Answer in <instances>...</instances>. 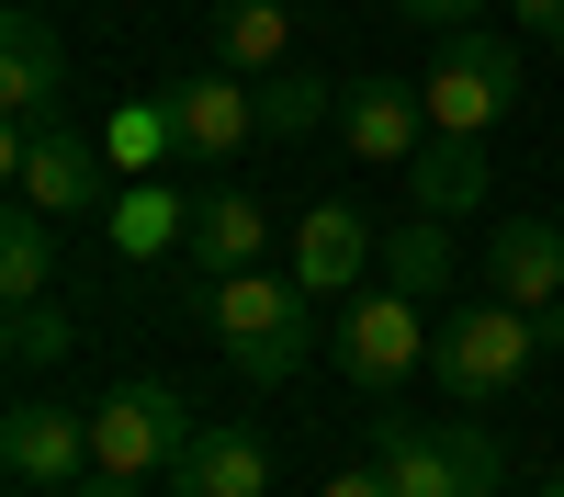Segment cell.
Here are the masks:
<instances>
[{
    "mask_svg": "<svg viewBox=\"0 0 564 497\" xmlns=\"http://www.w3.org/2000/svg\"><path fill=\"white\" fill-rule=\"evenodd\" d=\"M0 464H12L23 497H68L102 452H90V407L68 396H12V419H0Z\"/></svg>",
    "mask_w": 564,
    "mask_h": 497,
    "instance_id": "cell-8",
    "label": "cell"
},
{
    "mask_svg": "<svg viewBox=\"0 0 564 497\" xmlns=\"http://www.w3.org/2000/svg\"><path fill=\"white\" fill-rule=\"evenodd\" d=\"M531 361H542V316H531V305H508V294H475V305H452L441 328H430V385H452L463 407L520 396V385H531Z\"/></svg>",
    "mask_w": 564,
    "mask_h": 497,
    "instance_id": "cell-2",
    "label": "cell"
},
{
    "mask_svg": "<svg viewBox=\"0 0 564 497\" xmlns=\"http://www.w3.org/2000/svg\"><path fill=\"white\" fill-rule=\"evenodd\" d=\"M316 497H395V475H384V464H350V475H327Z\"/></svg>",
    "mask_w": 564,
    "mask_h": 497,
    "instance_id": "cell-24",
    "label": "cell"
},
{
    "mask_svg": "<svg viewBox=\"0 0 564 497\" xmlns=\"http://www.w3.org/2000/svg\"><path fill=\"white\" fill-rule=\"evenodd\" d=\"M372 464L395 475V497H508V486H531L486 430H463V419H384L372 430Z\"/></svg>",
    "mask_w": 564,
    "mask_h": 497,
    "instance_id": "cell-4",
    "label": "cell"
},
{
    "mask_svg": "<svg viewBox=\"0 0 564 497\" xmlns=\"http://www.w3.org/2000/svg\"><path fill=\"white\" fill-rule=\"evenodd\" d=\"M45 283H57V215H34L12 193V215H0V305H34Z\"/></svg>",
    "mask_w": 564,
    "mask_h": 497,
    "instance_id": "cell-20",
    "label": "cell"
},
{
    "mask_svg": "<svg viewBox=\"0 0 564 497\" xmlns=\"http://www.w3.org/2000/svg\"><path fill=\"white\" fill-rule=\"evenodd\" d=\"M170 102H181V136H193V159H238L249 136H260V90L238 68H204V79H170Z\"/></svg>",
    "mask_w": 564,
    "mask_h": 497,
    "instance_id": "cell-13",
    "label": "cell"
},
{
    "mask_svg": "<svg viewBox=\"0 0 564 497\" xmlns=\"http://www.w3.org/2000/svg\"><path fill=\"white\" fill-rule=\"evenodd\" d=\"M486 283L508 305H564V226L553 215H497V238H486Z\"/></svg>",
    "mask_w": 564,
    "mask_h": 497,
    "instance_id": "cell-11",
    "label": "cell"
},
{
    "mask_svg": "<svg viewBox=\"0 0 564 497\" xmlns=\"http://www.w3.org/2000/svg\"><path fill=\"white\" fill-rule=\"evenodd\" d=\"M430 374V316H417V294H350L339 305V385H417Z\"/></svg>",
    "mask_w": 564,
    "mask_h": 497,
    "instance_id": "cell-7",
    "label": "cell"
},
{
    "mask_svg": "<svg viewBox=\"0 0 564 497\" xmlns=\"http://www.w3.org/2000/svg\"><path fill=\"white\" fill-rule=\"evenodd\" d=\"M68 497H159V486H135V475H102V464H90V475H79Z\"/></svg>",
    "mask_w": 564,
    "mask_h": 497,
    "instance_id": "cell-26",
    "label": "cell"
},
{
    "mask_svg": "<svg viewBox=\"0 0 564 497\" xmlns=\"http://www.w3.org/2000/svg\"><path fill=\"white\" fill-rule=\"evenodd\" d=\"M417 136H430V90H406V79H350V90H339V148H350V159L406 170Z\"/></svg>",
    "mask_w": 564,
    "mask_h": 497,
    "instance_id": "cell-10",
    "label": "cell"
},
{
    "mask_svg": "<svg viewBox=\"0 0 564 497\" xmlns=\"http://www.w3.org/2000/svg\"><path fill=\"white\" fill-rule=\"evenodd\" d=\"M193 260H204V283H215V271H260L271 260V215L249 193H204L193 204Z\"/></svg>",
    "mask_w": 564,
    "mask_h": 497,
    "instance_id": "cell-17",
    "label": "cell"
},
{
    "mask_svg": "<svg viewBox=\"0 0 564 497\" xmlns=\"http://www.w3.org/2000/svg\"><path fill=\"white\" fill-rule=\"evenodd\" d=\"M372 260H384V238H372L350 204H305V226H294V283L305 294H361Z\"/></svg>",
    "mask_w": 564,
    "mask_h": 497,
    "instance_id": "cell-12",
    "label": "cell"
},
{
    "mask_svg": "<svg viewBox=\"0 0 564 497\" xmlns=\"http://www.w3.org/2000/svg\"><path fill=\"white\" fill-rule=\"evenodd\" d=\"M0 170H12V193L34 215H57V226H102L113 215V148H102V125H34V136H0Z\"/></svg>",
    "mask_w": 564,
    "mask_h": 497,
    "instance_id": "cell-3",
    "label": "cell"
},
{
    "mask_svg": "<svg viewBox=\"0 0 564 497\" xmlns=\"http://www.w3.org/2000/svg\"><path fill=\"white\" fill-rule=\"evenodd\" d=\"M395 12H406V23H441V34H452V23H475L486 0H395Z\"/></svg>",
    "mask_w": 564,
    "mask_h": 497,
    "instance_id": "cell-25",
    "label": "cell"
},
{
    "mask_svg": "<svg viewBox=\"0 0 564 497\" xmlns=\"http://www.w3.org/2000/svg\"><path fill=\"white\" fill-rule=\"evenodd\" d=\"M282 45H294V12H282V0H226V12H215V68L271 79Z\"/></svg>",
    "mask_w": 564,
    "mask_h": 497,
    "instance_id": "cell-19",
    "label": "cell"
},
{
    "mask_svg": "<svg viewBox=\"0 0 564 497\" xmlns=\"http://www.w3.org/2000/svg\"><path fill=\"white\" fill-rule=\"evenodd\" d=\"M520 12V34H564V0H508Z\"/></svg>",
    "mask_w": 564,
    "mask_h": 497,
    "instance_id": "cell-27",
    "label": "cell"
},
{
    "mask_svg": "<svg viewBox=\"0 0 564 497\" xmlns=\"http://www.w3.org/2000/svg\"><path fill=\"white\" fill-rule=\"evenodd\" d=\"M102 148H113V170L135 181V170H170L193 136H181V102H170V90H148V102H113V114H102Z\"/></svg>",
    "mask_w": 564,
    "mask_h": 497,
    "instance_id": "cell-18",
    "label": "cell"
},
{
    "mask_svg": "<svg viewBox=\"0 0 564 497\" xmlns=\"http://www.w3.org/2000/svg\"><path fill=\"white\" fill-rule=\"evenodd\" d=\"M406 193H417V215H463V204H486V136L430 125V136H417V159H406Z\"/></svg>",
    "mask_w": 564,
    "mask_h": 497,
    "instance_id": "cell-16",
    "label": "cell"
},
{
    "mask_svg": "<svg viewBox=\"0 0 564 497\" xmlns=\"http://www.w3.org/2000/svg\"><path fill=\"white\" fill-rule=\"evenodd\" d=\"M193 204H204V193H170L159 170H135L124 193H113V215H102V238H113L124 260H170V249H193Z\"/></svg>",
    "mask_w": 564,
    "mask_h": 497,
    "instance_id": "cell-14",
    "label": "cell"
},
{
    "mask_svg": "<svg viewBox=\"0 0 564 497\" xmlns=\"http://www.w3.org/2000/svg\"><path fill=\"white\" fill-rule=\"evenodd\" d=\"M34 125H68V45L45 12L0 23V136H34Z\"/></svg>",
    "mask_w": 564,
    "mask_h": 497,
    "instance_id": "cell-9",
    "label": "cell"
},
{
    "mask_svg": "<svg viewBox=\"0 0 564 497\" xmlns=\"http://www.w3.org/2000/svg\"><path fill=\"white\" fill-rule=\"evenodd\" d=\"M68 339H79V328H68L45 294H34V305H12V374H45V361H68Z\"/></svg>",
    "mask_w": 564,
    "mask_h": 497,
    "instance_id": "cell-23",
    "label": "cell"
},
{
    "mask_svg": "<svg viewBox=\"0 0 564 497\" xmlns=\"http://www.w3.org/2000/svg\"><path fill=\"white\" fill-rule=\"evenodd\" d=\"M204 328H215V350L238 361L249 385H282V374H305V350H316V294L294 271H215Z\"/></svg>",
    "mask_w": 564,
    "mask_h": 497,
    "instance_id": "cell-1",
    "label": "cell"
},
{
    "mask_svg": "<svg viewBox=\"0 0 564 497\" xmlns=\"http://www.w3.org/2000/svg\"><path fill=\"white\" fill-rule=\"evenodd\" d=\"M170 497H271V452L249 430H193V452L170 464Z\"/></svg>",
    "mask_w": 564,
    "mask_h": 497,
    "instance_id": "cell-15",
    "label": "cell"
},
{
    "mask_svg": "<svg viewBox=\"0 0 564 497\" xmlns=\"http://www.w3.org/2000/svg\"><path fill=\"white\" fill-rule=\"evenodd\" d=\"M531 497H564V475H553V464H542V475H531Z\"/></svg>",
    "mask_w": 564,
    "mask_h": 497,
    "instance_id": "cell-28",
    "label": "cell"
},
{
    "mask_svg": "<svg viewBox=\"0 0 564 497\" xmlns=\"http://www.w3.org/2000/svg\"><path fill=\"white\" fill-rule=\"evenodd\" d=\"M90 452H102V475L170 486V464L193 452V407H181V385L170 374H124L102 407H90Z\"/></svg>",
    "mask_w": 564,
    "mask_h": 497,
    "instance_id": "cell-5",
    "label": "cell"
},
{
    "mask_svg": "<svg viewBox=\"0 0 564 497\" xmlns=\"http://www.w3.org/2000/svg\"><path fill=\"white\" fill-rule=\"evenodd\" d=\"M520 114V45H508L497 23H452L441 57H430V125L452 136H486Z\"/></svg>",
    "mask_w": 564,
    "mask_h": 497,
    "instance_id": "cell-6",
    "label": "cell"
},
{
    "mask_svg": "<svg viewBox=\"0 0 564 497\" xmlns=\"http://www.w3.org/2000/svg\"><path fill=\"white\" fill-rule=\"evenodd\" d=\"M260 90V136H316V125H339V90H327L316 68H271L249 79Z\"/></svg>",
    "mask_w": 564,
    "mask_h": 497,
    "instance_id": "cell-22",
    "label": "cell"
},
{
    "mask_svg": "<svg viewBox=\"0 0 564 497\" xmlns=\"http://www.w3.org/2000/svg\"><path fill=\"white\" fill-rule=\"evenodd\" d=\"M384 283L395 294H452V215H406L384 238Z\"/></svg>",
    "mask_w": 564,
    "mask_h": 497,
    "instance_id": "cell-21",
    "label": "cell"
}]
</instances>
